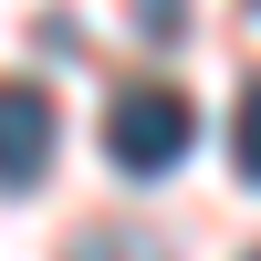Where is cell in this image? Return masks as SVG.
Here are the masks:
<instances>
[{
    "mask_svg": "<svg viewBox=\"0 0 261 261\" xmlns=\"http://www.w3.org/2000/svg\"><path fill=\"white\" fill-rule=\"evenodd\" d=\"M188 136H199V105L167 94V84H125V94L105 105V157H115L125 178H167V167L188 157Z\"/></svg>",
    "mask_w": 261,
    "mask_h": 261,
    "instance_id": "cell-1",
    "label": "cell"
},
{
    "mask_svg": "<svg viewBox=\"0 0 261 261\" xmlns=\"http://www.w3.org/2000/svg\"><path fill=\"white\" fill-rule=\"evenodd\" d=\"M157 32H178V11H167V0H157Z\"/></svg>",
    "mask_w": 261,
    "mask_h": 261,
    "instance_id": "cell-5",
    "label": "cell"
},
{
    "mask_svg": "<svg viewBox=\"0 0 261 261\" xmlns=\"http://www.w3.org/2000/svg\"><path fill=\"white\" fill-rule=\"evenodd\" d=\"M42 167H53V94L42 84H11L0 94V178L42 188Z\"/></svg>",
    "mask_w": 261,
    "mask_h": 261,
    "instance_id": "cell-2",
    "label": "cell"
},
{
    "mask_svg": "<svg viewBox=\"0 0 261 261\" xmlns=\"http://www.w3.org/2000/svg\"><path fill=\"white\" fill-rule=\"evenodd\" d=\"M73 261H167V251H157V241H115V230H94Z\"/></svg>",
    "mask_w": 261,
    "mask_h": 261,
    "instance_id": "cell-4",
    "label": "cell"
},
{
    "mask_svg": "<svg viewBox=\"0 0 261 261\" xmlns=\"http://www.w3.org/2000/svg\"><path fill=\"white\" fill-rule=\"evenodd\" d=\"M251 261H261V251H251Z\"/></svg>",
    "mask_w": 261,
    "mask_h": 261,
    "instance_id": "cell-7",
    "label": "cell"
},
{
    "mask_svg": "<svg viewBox=\"0 0 261 261\" xmlns=\"http://www.w3.org/2000/svg\"><path fill=\"white\" fill-rule=\"evenodd\" d=\"M251 11H261V0H251Z\"/></svg>",
    "mask_w": 261,
    "mask_h": 261,
    "instance_id": "cell-6",
    "label": "cell"
},
{
    "mask_svg": "<svg viewBox=\"0 0 261 261\" xmlns=\"http://www.w3.org/2000/svg\"><path fill=\"white\" fill-rule=\"evenodd\" d=\"M230 157H241V178L261 188V73L241 84V115H230Z\"/></svg>",
    "mask_w": 261,
    "mask_h": 261,
    "instance_id": "cell-3",
    "label": "cell"
}]
</instances>
